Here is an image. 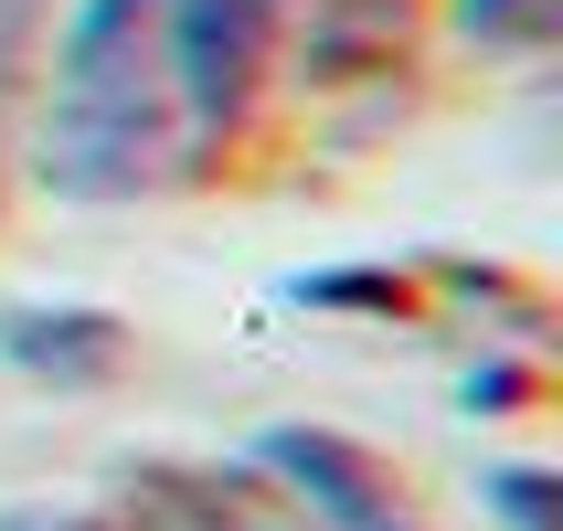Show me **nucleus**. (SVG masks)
Returning <instances> with one entry per match:
<instances>
[{"mask_svg":"<svg viewBox=\"0 0 563 531\" xmlns=\"http://www.w3.org/2000/svg\"><path fill=\"white\" fill-rule=\"evenodd\" d=\"M287 0H75L32 170L64 202H150L245 128Z\"/></svg>","mask_w":563,"mask_h":531,"instance_id":"f257e3e1","label":"nucleus"},{"mask_svg":"<svg viewBox=\"0 0 563 531\" xmlns=\"http://www.w3.org/2000/svg\"><path fill=\"white\" fill-rule=\"evenodd\" d=\"M266 468L298 489V510H319L330 531H415V510L394 500V468L373 446L330 436V425H277L266 436Z\"/></svg>","mask_w":563,"mask_h":531,"instance_id":"f03ea898","label":"nucleus"},{"mask_svg":"<svg viewBox=\"0 0 563 531\" xmlns=\"http://www.w3.org/2000/svg\"><path fill=\"white\" fill-rule=\"evenodd\" d=\"M0 351L43 383H107L128 341L107 309H0Z\"/></svg>","mask_w":563,"mask_h":531,"instance_id":"7ed1b4c3","label":"nucleus"},{"mask_svg":"<svg viewBox=\"0 0 563 531\" xmlns=\"http://www.w3.org/2000/svg\"><path fill=\"white\" fill-rule=\"evenodd\" d=\"M107 531H277L234 478H128Z\"/></svg>","mask_w":563,"mask_h":531,"instance_id":"20e7f679","label":"nucleus"},{"mask_svg":"<svg viewBox=\"0 0 563 531\" xmlns=\"http://www.w3.org/2000/svg\"><path fill=\"white\" fill-rule=\"evenodd\" d=\"M457 22L478 43H500V54H542L553 22H563V0H457Z\"/></svg>","mask_w":563,"mask_h":531,"instance_id":"39448f33","label":"nucleus"},{"mask_svg":"<svg viewBox=\"0 0 563 531\" xmlns=\"http://www.w3.org/2000/svg\"><path fill=\"white\" fill-rule=\"evenodd\" d=\"M43 22H54V0H0V150H11V107H22V75H32Z\"/></svg>","mask_w":563,"mask_h":531,"instance_id":"423d86ee","label":"nucleus"}]
</instances>
